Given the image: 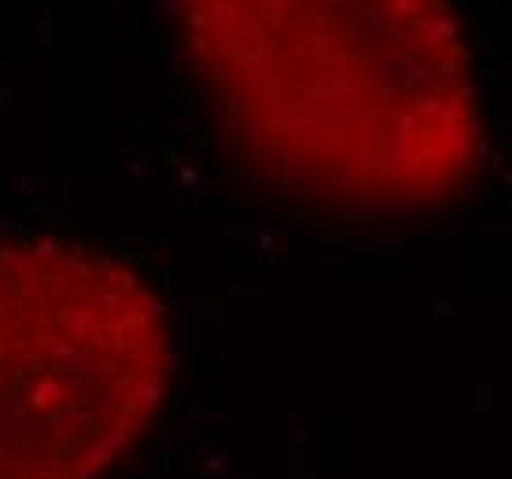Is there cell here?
<instances>
[{
    "mask_svg": "<svg viewBox=\"0 0 512 479\" xmlns=\"http://www.w3.org/2000/svg\"><path fill=\"white\" fill-rule=\"evenodd\" d=\"M188 63L269 185L339 211L461 192L479 104L454 8L435 0H188Z\"/></svg>",
    "mask_w": 512,
    "mask_h": 479,
    "instance_id": "1",
    "label": "cell"
},
{
    "mask_svg": "<svg viewBox=\"0 0 512 479\" xmlns=\"http://www.w3.org/2000/svg\"><path fill=\"white\" fill-rule=\"evenodd\" d=\"M170 369V317L137 269L67 240L0 244V479L107 472Z\"/></svg>",
    "mask_w": 512,
    "mask_h": 479,
    "instance_id": "2",
    "label": "cell"
}]
</instances>
